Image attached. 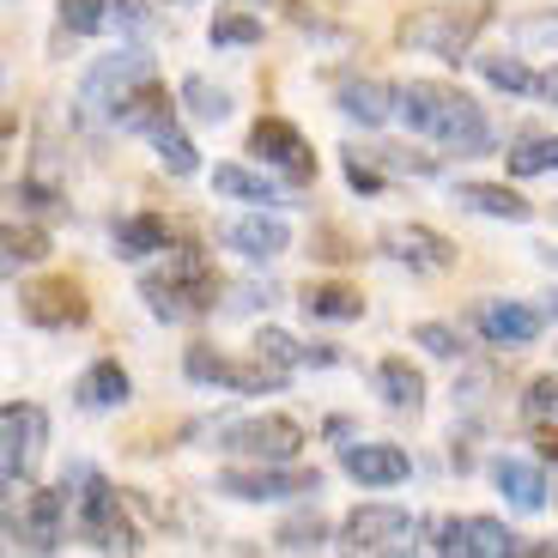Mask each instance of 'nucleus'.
Listing matches in <instances>:
<instances>
[{"label":"nucleus","instance_id":"nucleus-1","mask_svg":"<svg viewBox=\"0 0 558 558\" xmlns=\"http://www.w3.org/2000/svg\"><path fill=\"white\" fill-rule=\"evenodd\" d=\"M401 116H407V128H413V134L437 140V146H444V153H456V158H480V153H492V146H498L486 110H480L468 92L444 85V80H407L401 85Z\"/></svg>","mask_w":558,"mask_h":558},{"label":"nucleus","instance_id":"nucleus-2","mask_svg":"<svg viewBox=\"0 0 558 558\" xmlns=\"http://www.w3.org/2000/svg\"><path fill=\"white\" fill-rule=\"evenodd\" d=\"M140 298H146V310H153L158 322H201L213 310V298H219L207 250L177 243V250L165 255V267H153V274L140 279Z\"/></svg>","mask_w":558,"mask_h":558},{"label":"nucleus","instance_id":"nucleus-3","mask_svg":"<svg viewBox=\"0 0 558 558\" xmlns=\"http://www.w3.org/2000/svg\"><path fill=\"white\" fill-rule=\"evenodd\" d=\"M486 7H418V13H407L401 25H395V37L407 43V49H418V56H437V61H468V49H474V37L486 31Z\"/></svg>","mask_w":558,"mask_h":558},{"label":"nucleus","instance_id":"nucleus-4","mask_svg":"<svg viewBox=\"0 0 558 558\" xmlns=\"http://www.w3.org/2000/svg\"><path fill=\"white\" fill-rule=\"evenodd\" d=\"M80 492H73V534L85 546H98V553H134V522H128L122 498H116L110 480H98L92 468H73Z\"/></svg>","mask_w":558,"mask_h":558},{"label":"nucleus","instance_id":"nucleus-5","mask_svg":"<svg viewBox=\"0 0 558 558\" xmlns=\"http://www.w3.org/2000/svg\"><path fill=\"white\" fill-rule=\"evenodd\" d=\"M304 425L286 413H255V418H231V425H219V437H213V449L231 461H298L304 456Z\"/></svg>","mask_w":558,"mask_h":558},{"label":"nucleus","instance_id":"nucleus-6","mask_svg":"<svg viewBox=\"0 0 558 558\" xmlns=\"http://www.w3.org/2000/svg\"><path fill=\"white\" fill-rule=\"evenodd\" d=\"M213 492L238 504H279V498H298V492H322L316 468H292V461H250V468H225L213 480Z\"/></svg>","mask_w":558,"mask_h":558},{"label":"nucleus","instance_id":"nucleus-7","mask_svg":"<svg viewBox=\"0 0 558 558\" xmlns=\"http://www.w3.org/2000/svg\"><path fill=\"white\" fill-rule=\"evenodd\" d=\"M182 371H189L195 383H213V389H231V395H274V389H286V377H292V371L267 364L262 352H255V364H243V359L213 352V347H189L182 352Z\"/></svg>","mask_w":558,"mask_h":558},{"label":"nucleus","instance_id":"nucleus-8","mask_svg":"<svg viewBox=\"0 0 558 558\" xmlns=\"http://www.w3.org/2000/svg\"><path fill=\"white\" fill-rule=\"evenodd\" d=\"M43 444H49V413L37 401L0 407V480H7V492H19V480L37 468Z\"/></svg>","mask_w":558,"mask_h":558},{"label":"nucleus","instance_id":"nucleus-9","mask_svg":"<svg viewBox=\"0 0 558 558\" xmlns=\"http://www.w3.org/2000/svg\"><path fill=\"white\" fill-rule=\"evenodd\" d=\"M432 553H449V558H522L529 541L517 529H504L492 517H444L432 522Z\"/></svg>","mask_w":558,"mask_h":558},{"label":"nucleus","instance_id":"nucleus-10","mask_svg":"<svg viewBox=\"0 0 558 558\" xmlns=\"http://www.w3.org/2000/svg\"><path fill=\"white\" fill-rule=\"evenodd\" d=\"M146 80H158V68H153V56L146 49H122V56H104L98 68L80 80V104L85 110H98V116H110L116 104L134 92V85H146Z\"/></svg>","mask_w":558,"mask_h":558},{"label":"nucleus","instance_id":"nucleus-11","mask_svg":"<svg viewBox=\"0 0 558 558\" xmlns=\"http://www.w3.org/2000/svg\"><path fill=\"white\" fill-rule=\"evenodd\" d=\"M153 25H158V13L146 0H61V31L68 37H104V31L140 37V31H153Z\"/></svg>","mask_w":558,"mask_h":558},{"label":"nucleus","instance_id":"nucleus-12","mask_svg":"<svg viewBox=\"0 0 558 558\" xmlns=\"http://www.w3.org/2000/svg\"><path fill=\"white\" fill-rule=\"evenodd\" d=\"M413 529H418L413 510H401V504H359L340 522V546L347 553H395V546H407Z\"/></svg>","mask_w":558,"mask_h":558},{"label":"nucleus","instance_id":"nucleus-13","mask_svg":"<svg viewBox=\"0 0 558 558\" xmlns=\"http://www.w3.org/2000/svg\"><path fill=\"white\" fill-rule=\"evenodd\" d=\"M19 316H25L31 328L61 335V328H80V322L92 316V304H85L80 279H37V286L19 292Z\"/></svg>","mask_w":558,"mask_h":558},{"label":"nucleus","instance_id":"nucleus-14","mask_svg":"<svg viewBox=\"0 0 558 558\" xmlns=\"http://www.w3.org/2000/svg\"><path fill=\"white\" fill-rule=\"evenodd\" d=\"M377 250L389 255V262L413 267V274H449V267H456V243H449L444 231H432V225H383Z\"/></svg>","mask_w":558,"mask_h":558},{"label":"nucleus","instance_id":"nucleus-15","mask_svg":"<svg viewBox=\"0 0 558 558\" xmlns=\"http://www.w3.org/2000/svg\"><path fill=\"white\" fill-rule=\"evenodd\" d=\"M73 517H68V492H31L25 517H7V546H25V553H56L68 541Z\"/></svg>","mask_w":558,"mask_h":558},{"label":"nucleus","instance_id":"nucleus-16","mask_svg":"<svg viewBox=\"0 0 558 558\" xmlns=\"http://www.w3.org/2000/svg\"><path fill=\"white\" fill-rule=\"evenodd\" d=\"M250 153L262 158V165H274L279 177H292V182L316 177V153H310V140L298 134L286 116H262V122L250 128Z\"/></svg>","mask_w":558,"mask_h":558},{"label":"nucleus","instance_id":"nucleus-17","mask_svg":"<svg viewBox=\"0 0 558 558\" xmlns=\"http://www.w3.org/2000/svg\"><path fill=\"white\" fill-rule=\"evenodd\" d=\"M474 328H480L486 347H534L541 328H546V316L529 310V304H510V298H486V304L474 310Z\"/></svg>","mask_w":558,"mask_h":558},{"label":"nucleus","instance_id":"nucleus-18","mask_svg":"<svg viewBox=\"0 0 558 558\" xmlns=\"http://www.w3.org/2000/svg\"><path fill=\"white\" fill-rule=\"evenodd\" d=\"M219 243L225 250H238L243 262H279V255L292 250V231L274 219V213H243V219H231V225H219Z\"/></svg>","mask_w":558,"mask_h":558},{"label":"nucleus","instance_id":"nucleus-19","mask_svg":"<svg viewBox=\"0 0 558 558\" xmlns=\"http://www.w3.org/2000/svg\"><path fill=\"white\" fill-rule=\"evenodd\" d=\"M335 104H340V116L347 122H359V128H383L389 116H401V85H389V80H340L335 85Z\"/></svg>","mask_w":558,"mask_h":558},{"label":"nucleus","instance_id":"nucleus-20","mask_svg":"<svg viewBox=\"0 0 558 558\" xmlns=\"http://www.w3.org/2000/svg\"><path fill=\"white\" fill-rule=\"evenodd\" d=\"M340 468H347L359 486L383 492V486H401L413 474V461H407L401 444H340Z\"/></svg>","mask_w":558,"mask_h":558},{"label":"nucleus","instance_id":"nucleus-21","mask_svg":"<svg viewBox=\"0 0 558 558\" xmlns=\"http://www.w3.org/2000/svg\"><path fill=\"white\" fill-rule=\"evenodd\" d=\"M110 122L122 128V134H146V140H153L165 122H177V98H170V92H165L158 80H146V85H134V92H128V98L116 104Z\"/></svg>","mask_w":558,"mask_h":558},{"label":"nucleus","instance_id":"nucleus-22","mask_svg":"<svg viewBox=\"0 0 558 558\" xmlns=\"http://www.w3.org/2000/svg\"><path fill=\"white\" fill-rule=\"evenodd\" d=\"M128 395H134V383H128V371L116 359L85 364L80 383H73V401H80L85 413H116V407H128Z\"/></svg>","mask_w":558,"mask_h":558},{"label":"nucleus","instance_id":"nucleus-23","mask_svg":"<svg viewBox=\"0 0 558 558\" xmlns=\"http://www.w3.org/2000/svg\"><path fill=\"white\" fill-rule=\"evenodd\" d=\"M492 486L504 492V504H517V510H546V474L534 468V461L522 456H498L492 461Z\"/></svg>","mask_w":558,"mask_h":558},{"label":"nucleus","instance_id":"nucleus-24","mask_svg":"<svg viewBox=\"0 0 558 558\" xmlns=\"http://www.w3.org/2000/svg\"><path fill=\"white\" fill-rule=\"evenodd\" d=\"M456 201L468 213H486V219H504V225L534 219V201H522L517 189H504V182H456Z\"/></svg>","mask_w":558,"mask_h":558},{"label":"nucleus","instance_id":"nucleus-25","mask_svg":"<svg viewBox=\"0 0 558 558\" xmlns=\"http://www.w3.org/2000/svg\"><path fill=\"white\" fill-rule=\"evenodd\" d=\"M110 243L122 262H140V255H165L170 250V225L158 219V213H122V219L110 225Z\"/></svg>","mask_w":558,"mask_h":558},{"label":"nucleus","instance_id":"nucleus-26","mask_svg":"<svg viewBox=\"0 0 558 558\" xmlns=\"http://www.w3.org/2000/svg\"><path fill=\"white\" fill-rule=\"evenodd\" d=\"M213 189H219L225 201H250V207H279V182H267L262 170L250 165H213Z\"/></svg>","mask_w":558,"mask_h":558},{"label":"nucleus","instance_id":"nucleus-27","mask_svg":"<svg viewBox=\"0 0 558 558\" xmlns=\"http://www.w3.org/2000/svg\"><path fill=\"white\" fill-rule=\"evenodd\" d=\"M377 395L395 407V413H418V407H425V377H418V364L383 359L377 364Z\"/></svg>","mask_w":558,"mask_h":558},{"label":"nucleus","instance_id":"nucleus-28","mask_svg":"<svg viewBox=\"0 0 558 558\" xmlns=\"http://www.w3.org/2000/svg\"><path fill=\"white\" fill-rule=\"evenodd\" d=\"M255 352H262L267 364H279V371H298V364H335L340 352H328V347H304V340H292L286 328H262L255 335Z\"/></svg>","mask_w":558,"mask_h":558},{"label":"nucleus","instance_id":"nucleus-29","mask_svg":"<svg viewBox=\"0 0 558 558\" xmlns=\"http://www.w3.org/2000/svg\"><path fill=\"white\" fill-rule=\"evenodd\" d=\"M43 255H49V231H37V225H7L0 231V267L7 274H19V267H37Z\"/></svg>","mask_w":558,"mask_h":558},{"label":"nucleus","instance_id":"nucleus-30","mask_svg":"<svg viewBox=\"0 0 558 558\" xmlns=\"http://www.w3.org/2000/svg\"><path fill=\"white\" fill-rule=\"evenodd\" d=\"M298 304H304V316H322V322H359L364 316V298L352 286H310Z\"/></svg>","mask_w":558,"mask_h":558},{"label":"nucleus","instance_id":"nucleus-31","mask_svg":"<svg viewBox=\"0 0 558 558\" xmlns=\"http://www.w3.org/2000/svg\"><path fill=\"white\" fill-rule=\"evenodd\" d=\"M274 546L279 553H322V546H328V522H322V510H298V517H286L274 529Z\"/></svg>","mask_w":558,"mask_h":558},{"label":"nucleus","instance_id":"nucleus-32","mask_svg":"<svg viewBox=\"0 0 558 558\" xmlns=\"http://www.w3.org/2000/svg\"><path fill=\"white\" fill-rule=\"evenodd\" d=\"M182 110L195 116V122H225V116H231V92L201 80V73H189V80H182Z\"/></svg>","mask_w":558,"mask_h":558},{"label":"nucleus","instance_id":"nucleus-33","mask_svg":"<svg viewBox=\"0 0 558 558\" xmlns=\"http://www.w3.org/2000/svg\"><path fill=\"white\" fill-rule=\"evenodd\" d=\"M504 165L517 170V177H541V170H558V134H522L510 153H504Z\"/></svg>","mask_w":558,"mask_h":558},{"label":"nucleus","instance_id":"nucleus-34","mask_svg":"<svg viewBox=\"0 0 558 558\" xmlns=\"http://www.w3.org/2000/svg\"><path fill=\"white\" fill-rule=\"evenodd\" d=\"M153 153H158V165H165L170 177H195V170H201V153H195V140L182 134L177 122H165V128H158V134H153Z\"/></svg>","mask_w":558,"mask_h":558},{"label":"nucleus","instance_id":"nucleus-35","mask_svg":"<svg viewBox=\"0 0 558 558\" xmlns=\"http://www.w3.org/2000/svg\"><path fill=\"white\" fill-rule=\"evenodd\" d=\"M207 43H213V49H250V43H262V19L219 13V19H213V31H207Z\"/></svg>","mask_w":558,"mask_h":558},{"label":"nucleus","instance_id":"nucleus-36","mask_svg":"<svg viewBox=\"0 0 558 558\" xmlns=\"http://www.w3.org/2000/svg\"><path fill=\"white\" fill-rule=\"evenodd\" d=\"M480 73H486L498 92H541V73H529L517 56H480Z\"/></svg>","mask_w":558,"mask_h":558},{"label":"nucleus","instance_id":"nucleus-37","mask_svg":"<svg viewBox=\"0 0 558 558\" xmlns=\"http://www.w3.org/2000/svg\"><path fill=\"white\" fill-rule=\"evenodd\" d=\"M413 347H425L432 359H449V364H456L461 352H468V347H461V335L449 328V322H418V328H413Z\"/></svg>","mask_w":558,"mask_h":558},{"label":"nucleus","instance_id":"nucleus-38","mask_svg":"<svg viewBox=\"0 0 558 558\" xmlns=\"http://www.w3.org/2000/svg\"><path fill=\"white\" fill-rule=\"evenodd\" d=\"M522 418H529V425H534V418H553V425H558V371L529 383V395H522Z\"/></svg>","mask_w":558,"mask_h":558},{"label":"nucleus","instance_id":"nucleus-39","mask_svg":"<svg viewBox=\"0 0 558 558\" xmlns=\"http://www.w3.org/2000/svg\"><path fill=\"white\" fill-rule=\"evenodd\" d=\"M13 201H25L31 213H49V219H56V213H68V201H56V189H43L37 177H31V182H13Z\"/></svg>","mask_w":558,"mask_h":558},{"label":"nucleus","instance_id":"nucleus-40","mask_svg":"<svg viewBox=\"0 0 558 558\" xmlns=\"http://www.w3.org/2000/svg\"><path fill=\"white\" fill-rule=\"evenodd\" d=\"M534 449H541V461H553V468H558V425H553V418H534Z\"/></svg>","mask_w":558,"mask_h":558},{"label":"nucleus","instance_id":"nucleus-41","mask_svg":"<svg viewBox=\"0 0 558 558\" xmlns=\"http://www.w3.org/2000/svg\"><path fill=\"white\" fill-rule=\"evenodd\" d=\"M541 98H546V104H558V68H546V73H541Z\"/></svg>","mask_w":558,"mask_h":558},{"label":"nucleus","instance_id":"nucleus-42","mask_svg":"<svg viewBox=\"0 0 558 558\" xmlns=\"http://www.w3.org/2000/svg\"><path fill=\"white\" fill-rule=\"evenodd\" d=\"M546 316H558V292H553V304H546Z\"/></svg>","mask_w":558,"mask_h":558},{"label":"nucleus","instance_id":"nucleus-43","mask_svg":"<svg viewBox=\"0 0 558 558\" xmlns=\"http://www.w3.org/2000/svg\"><path fill=\"white\" fill-rule=\"evenodd\" d=\"M238 7H255V0H238ZM262 7H267V0H262Z\"/></svg>","mask_w":558,"mask_h":558},{"label":"nucleus","instance_id":"nucleus-44","mask_svg":"<svg viewBox=\"0 0 558 558\" xmlns=\"http://www.w3.org/2000/svg\"><path fill=\"white\" fill-rule=\"evenodd\" d=\"M177 7H189V0H177Z\"/></svg>","mask_w":558,"mask_h":558}]
</instances>
